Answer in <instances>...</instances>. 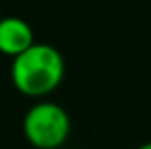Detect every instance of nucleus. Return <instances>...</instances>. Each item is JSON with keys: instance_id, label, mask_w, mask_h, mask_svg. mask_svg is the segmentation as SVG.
Instances as JSON below:
<instances>
[{"instance_id": "nucleus-1", "label": "nucleus", "mask_w": 151, "mask_h": 149, "mask_svg": "<svg viewBox=\"0 0 151 149\" xmlns=\"http://www.w3.org/2000/svg\"><path fill=\"white\" fill-rule=\"evenodd\" d=\"M12 82L21 94L40 97L54 92L63 80L65 61L55 46L35 42L12 61Z\"/></svg>"}, {"instance_id": "nucleus-2", "label": "nucleus", "mask_w": 151, "mask_h": 149, "mask_svg": "<svg viewBox=\"0 0 151 149\" xmlns=\"http://www.w3.org/2000/svg\"><path fill=\"white\" fill-rule=\"evenodd\" d=\"M23 134L37 149H59L71 134V119L59 103L38 101L23 117Z\"/></svg>"}, {"instance_id": "nucleus-3", "label": "nucleus", "mask_w": 151, "mask_h": 149, "mask_svg": "<svg viewBox=\"0 0 151 149\" xmlns=\"http://www.w3.org/2000/svg\"><path fill=\"white\" fill-rule=\"evenodd\" d=\"M35 44V33L33 27L21 17H10L0 19V52L10 57H17L25 50H29Z\"/></svg>"}, {"instance_id": "nucleus-4", "label": "nucleus", "mask_w": 151, "mask_h": 149, "mask_svg": "<svg viewBox=\"0 0 151 149\" xmlns=\"http://www.w3.org/2000/svg\"><path fill=\"white\" fill-rule=\"evenodd\" d=\"M136 149H151V142H145V143H142V145H138Z\"/></svg>"}]
</instances>
